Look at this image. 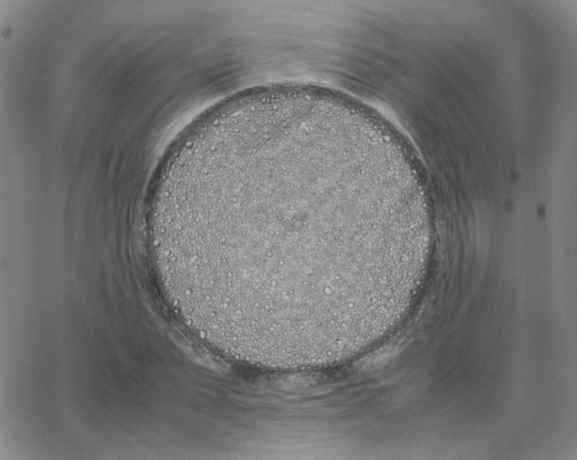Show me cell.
Returning a JSON list of instances; mask_svg holds the SVG:
<instances>
[{
    "label": "cell",
    "mask_w": 577,
    "mask_h": 460,
    "mask_svg": "<svg viewBox=\"0 0 577 460\" xmlns=\"http://www.w3.org/2000/svg\"><path fill=\"white\" fill-rule=\"evenodd\" d=\"M372 148L342 128L277 119L222 131L155 199L152 237L184 323L233 355L310 361L365 338L427 238Z\"/></svg>",
    "instance_id": "cell-1"
}]
</instances>
